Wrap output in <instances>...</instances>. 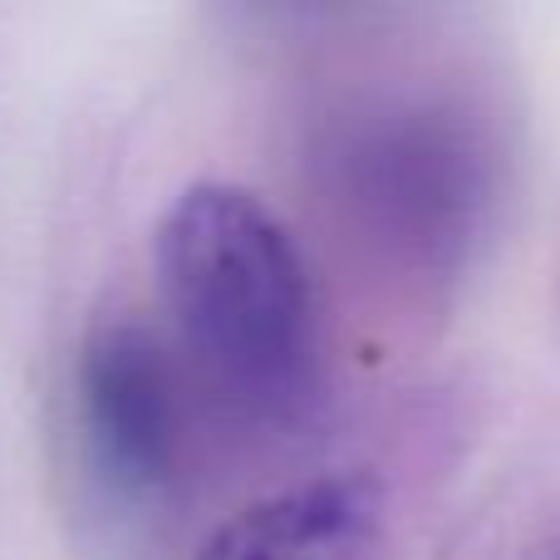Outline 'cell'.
Wrapping results in <instances>:
<instances>
[{
	"label": "cell",
	"mask_w": 560,
	"mask_h": 560,
	"mask_svg": "<svg viewBox=\"0 0 560 560\" xmlns=\"http://www.w3.org/2000/svg\"><path fill=\"white\" fill-rule=\"evenodd\" d=\"M384 487L369 472H325L236 512L197 560H378Z\"/></svg>",
	"instance_id": "4"
},
{
	"label": "cell",
	"mask_w": 560,
	"mask_h": 560,
	"mask_svg": "<svg viewBox=\"0 0 560 560\" xmlns=\"http://www.w3.org/2000/svg\"><path fill=\"white\" fill-rule=\"evenodd\" d=\"M335 207L384 252L447 271L482 236L497 153L447 98H374L319 148Z\"/></svg>",
	"instance_id": "2"
},
{
	"label": "cell",
	"mask_w": 560,
	"mask_h": 560,
	"mask_svg": "<svg viewBox=\"0 0 560 560\" xmlns=\"http://www.w3.org/2000/svg\"><path fill=\"white\" fill-rule=\"evenodd\" d=\"M158 290L183 345L256 423L319 404V310L285 217L242 183H192L153 232Z\"/></svg>",
	"instance_id": "1"
},
{
	"label": "cell",
	"mask_w": 560,
	"mask_h": 560,
	"mask_svg": "<svg viewBox=\"0 0 560 560\" xmlns=\"http://www.w3.org/2000/svg\"><path fill=\"white\" fill-rule=\"evenodd\" d=\"M556 560H560V551H556Z\"/></svg>",
	"instance_id": "5"
},
{
	"label": "cell",
	"mask_w": 560,
	"mask_h": 560,
	"mask_svg": "<svg viewBox=\"0 0 560 560\" xmlns=\"http://www.w3.org/2000/svg\"><path fill=\"white\" fill-rule=\"evenodd\" d=\"M79 423L98 477L118 497L163 492L177 467V384L138 319H98L79 349Z\"/></svg>",
	"instance_id": "3"
}]
</instances>
